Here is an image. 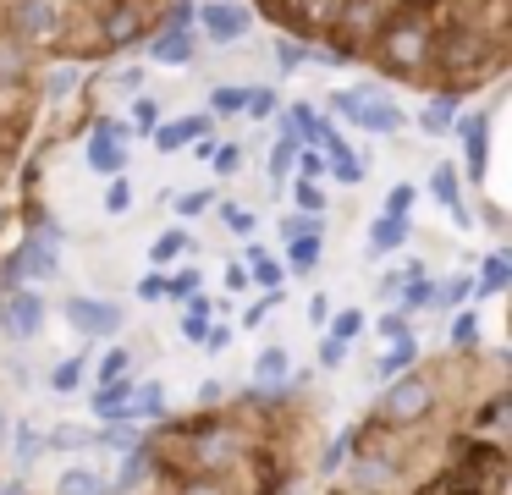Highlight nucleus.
Here are the masks:
<instances>
[{"label": "nucleus", "instance_id": "nucleus-1", "mask_svg": "<svg viewBox=\"0 0 512 495\" xmlns=\"http://www.w3.org/2000/svg\"><path fill=\"white\" fill-rule=\"evenodd\" d=\"M292 39L320 44L325 61H369L375 39L397 22L441 33L435 94H474L512 61V0H254Z\"/></svg>", "mask_w": 512, "mask_h": 495}, {"label": "nucleus", "instance_id": "nucleus-2", "mask_svg": "<svg viewBox=\"0 0 512 495\" xmlns=\"http://www.w3.org/2000/svg\"><path fill=\"white\" fill-rule=\"evenodd\" d=\"M397 385H386V396L375 402V424L380 429H397V435H413V429L424 424V418L435 413V402H441V391H446V363H424V369H402V374H391Z\"/></svg>", "mask_w": 512, "mask_h": 495}, {"label": "nucleus", "instance_id": "nucleus-3", "mask_svg": "<svg viewBox=\"0 0 512 495\" xmlns=\"http://www.w3.org/2000/svg\"><path fill=\"white\" fill-rule=\"evenodd\" d=\"M61 319H67L83 341H105V336L122 330V308L105 303V297H67V303H61Z\"/></svg>", "mask_w": 512, "mask_h": 495}, {"label": "nucleus", "instance_id": "nucleus-4", "mask_svg": "<svg viewBox=\"0 0 512 495\" xmlns=\"http://www.w3.org/2000/svg\"><path fill=\"white\" fill-rule=\"evenodd\" d=\"M45 297L34 292V286H12V292H6V325L0 330H12L17 341H34L39 330H45Z\"/></svg>", "mask_w": 512, "mask_h": 495}, {"label": "nucleus", "instance_id": "nucleus-5", "mask_svg": "<svg viewBox=\"0 0 512 495\" xmlns=\"http://www.w3.org/2000/svg\"><path fill=\"white\" fill-rule=\"evenodd\" d=\"M17 270H23V281H56L61 259H56V242L39 237V231H23V242L12 248Z\"/></svg>", "mask_w": 512, "mask_h": 495}, {"label": "nucleus", "instance_id": "nucleus-6", "mask_svg": "<svg viewBox=\"0 0 512 495\" xmlns=\"http://www.w3.org/2000/svg\"><path fill=\"white\" fill-rule=\"evenodd\" d=\"M347 121H358V127L386 132V138H391V132H402V121H408V116H402L391 99H380L375 88H353V116H347Z\"/></svg>", "mask_w": 512, "mask_h": 495}, {"label": "nucleus", "instance_id": "nucleus-7", "mask_svg": "<svg viewBox=\"0 0 512 495\" xmlns=\"http://www.w3.org/2000/svg\"><path fill=\"white\" fill-rule=\"evenodd\" d=\"M89 165L100 176H122L127 149H122V127H116V121H100V132H94V143H89Z\"/></svg>", "mask_w": 512, "mask_h": 495}, {"label": "nucleus", "instance_id": "nucleus-8", "mask_svg": "<svg viewBox=\"0 0 512 495\" xmlns=\"http://www.w3.org/2000/svg\"><path fill=\"white\" fill-rule=\"evenodd\" d=\"M199 22H204V33H210L215 44H232L237 33H248V11L226 6V0H210V6L199 11Z\"/></svg>", "mask_w": 512, "mask_h": 495}, {"label": "nucleus", "instance_id": "nucleus-9", "mask_svg": "<svg viewBox=\"0 0 512 495\" xmlns=\"http://www.w3.org/2000/svg\"><path fill=\"white\" fill-rule=\"evenodd\" d=\"M133 391H138V385L127 380V374L100 380V391H94V413H100V418H133Z\"/></svg>", "mask_w": 512, "mask_h": 495}, {"label": "nucleus", "instance_id": "nucleus-10", "mask_svg": "<svg viewBox=\"0 0 512 495\" xmlns=\"http://www.w3.org/2000/svg\"><path fill=\"white\" fill-rule=\"evenodd\" d=\"M320 154H325V171H331V176H336V182H342V187H358V182H364V160H358V154L347 149L342 138H331V143H325Z\"/></svg>", "mask_w": 512, "mask_h": 495}, {"label": "nucleus", "instance_id": "nucleus-11", "mask_svg": "<svg viewBox=\"0 0 512 495\" xmlns=\"http://www.w3.org/2000/svg\"><path fill=\"white\" fill-rule=\"evenodd\" d=\"M105 484H111V495H133V490H144V484H149V446H144V440H138V446L127 451L122 473H116V479H105Z\"/></svg>", "mask_w": 512, "mask_h": 495}, {"label": "nucleus", "instance_id": "nucleus-12", "mask_svg": "<svg viewBox=\"0 0 512 495\" xmlns=\"http://www.w3.org/2000/svg\"><path fill=\"white\" fill-rule=\"evenodd\" d=\"M56 495H111V484H105L100 468H89V462H72V468L56 479Z\"/></svg>", "mask_w": 512, "mask_h": 495}, {"label": "nucleus", "instance_id": "nucleus-13", "mask_svg": "<svg viewBox=\"0 0 512 495\" xmlns=\"http://www.w3.org/2000/svg\"><path fill=\"white\" fill-rule=\"evenodd\" d=\"M408 363H419V336H413V330H402V336L375 358V374H380V380H391V374H402Z\"/></svg>", "mask_w": 512, "mask_h": 495}, {"label": "nucleus", "instance_id": "nucleus-14", "mask_svg": "<svg viewBox=\"0 0 512 495\" xmlns=\"http://www.w3.org/2000/svg\"><path fill=\"white\" fill-rule=\"evenodd\" d=\"M210 132V116H182V121H171V127H155V149H188L193 138H204Z\"/></svg>", "mask_w": 512, "mask_h": 495}, {"label": "nucleus", "instance_id": "nucleus-15", "mask_svg": "<svg viewBox=\"0 0 512 495\" xmlns=\"http://www.w3.org/2000/svg\"><path fill=\"white\" fill-rule=\"evenodd\" d=\"M463 149H468V176H485V160H490V127H485V116H468L463 121Z\"/></svg>", "mask_w": 512, "mask_h": 495}, {"label": "nucleus", "instance_id": "nucleus-16", "mask_svg": "<svg viewBox=\"0 0 512 495\" xmlns=\"http://www.w3.org/2000/svg\"><path fill=\"white\" fill-rule=\"evenodd\" d=\"M408 220H391V215H375L369 220V248L375 253H397V248H408Z\"/></svg>", "mask_w": 512, "mask_h": 495}, {"label": "nucleus", "instance_id": "nucleus-17", "mask_svg": "<svg viewBox=\"0 0 512 495\" xmlns=\"http://www.w3.org/2000/svg\"><path fill=\"white\" fill-rule=\"evenodd\" d=\"M287 270L292 275H314V270H320V231L287 237Z\"/></svg>", "mask_w": 512, "mask_h": 495}, {"label": "nucleus", "instance_id": "nucleus-18", "mask_svg": "<svg viewBox=\"0 0 512 495\" xmlns=\"http://www.w3.org/2000/svg\"><path fill=\"white\" fill-rule=\"evenodd\" d=\"M507 286H512V259H507V253H485V270H479L474 292L479 297H496V292H507Z\"/></svg>", "mask_w": 512, "mask_h": 495}, {"label": "nucleus", "instance_id": "nucleus-19", "mask_svg": "<svg viewBox=\"0 0 512 495\" xmlns=\"http://www.w3.org/2000/svg\"><path fill=\"white\" fill-rule=\"evenodd\" d=\"M287 374H292L287 347H281V341H270V347L254 358V385H276V380H287Z\"/></svg>", "mask_w": 512, "mask_h": 495}, {"label": "nucleus", "instance_id": "nucleus-20", "mask_svg": "<svg viewBox=\"0 0 512 495\" xmlns=\"http://www.w3.org/2000/svg\"><path fill=\"white\" fill-rule=\"evenodd\" d=\"M182 253H193V237L182 226L160 231V237L149 242V264H155V270H160V264H171V259H182Z\"/></svg>", "mask_w": 512, "mask_h": 495}, {"label": "nucleus", "instance_id": "nucleus-21", "mask_svg": "<svg viewBox=\"0 0 512 495\" xmlns=\"http://www.w3.org/2000/svg\"><path fill=\"white\" fill-rule=\"evenodd\" d=\"M89 446H105V451H133V446H138L133 418H105V429H100V435H89Z\"/></svg>", "mask_w": 512, "mask_h": 495}, {"label": "nucleus", "instance_id": "nucleus-22", "mask_svg": "<svg viewBox=\"0 0 512 495\" xmlns=\"http://www.w3.org/2000/svg\"><path fill=\"white\" fill-rule=\"evenodd\" d=\"M435 286H441V281H435V275H408V281H402V314H419V308H430L435 303Z\"/></svg>", "mask_w": 512, "mask_h": 495}, {"label": "nucleus", "instance_id": "nucleus-23", "mask_svg": "<svg viewBox=\"0 0 512 495\" xmlns=\"http://www.w3.org/2000/svg\"><path fill=\"white\" fill-rule=\"evenodd\" d=\"M149 50H155V61H171V66H182L193 55V39L182 28H160V39L149 44Z\"/></svg>", "mask_w": 512, "mask_h": 495}, {"label": "nucleus", "instance_id": "nucleus-24", "mask_svg": "<svg viewBox=\"0 0 512 495\" xmlns=\"http://www.w3.org/2000/svg\"><path fill=\"white\" fill-rule=\"evenodd\" d=\"M166 413H171V402H166V385L160 380H149L133 391V418H166Z\"/></svg>", "mask_w": 512, "mask_h": 495}, {"label": "nucleus", "instance_id": "nucleus-25", "mask_svg": "<svg viewBox=\"0 0 512 495\" xmlns=\"http://www.w3.org/2000/svg\"><path fill=\"white\" fill-rule=\"evenodd\" d=\"M364 330H369L364 308H336V319H325V336H336V341H358Z\"/></svg>", "mask_w": 512, "mask_h": 495}, {"label": "nucleus", "instance_id": "nucleus-26", "mask_svg": "<svg viewBox=\"0 0 512 495\" xmlns=\"http://www.w3.org/2000/svg\"><path fill=\"white\" fill-rule=\"evenodd\" d=\"M248 281L265 286V292H270V286H281V264L270 259L265 248H248Z\"/></svg>", "mask_w": 512, "mask_h": 495}, {"label": "nucleus", "instance_id": "nucleus-27", "mask_svg": "<svg viewBox=\"0 0 512 495\" xmlns=\"http://www.w3.org/2000/svg\"><path fill=\"white\" fill-rule=\"evenodd\" d=\"M452 110H457V94H430V105H424V132H446L452 127Z\"/></svg>", "mask_w": 512, "mask_h": 495}, {"label": "nucleus", "instance_id": "nucleus-28", "mask_svg": "<svg viewBox=\"0 0 512 495\" xmlns=\"http://www.w3.org/2000/svg\"><path fill=\"white\" fill-rule=\"evenodd\" d=\"M468 297H474V275H452V281L435 286V303L430 308H457V303H468Z\"/></svg>", "mask_w": 512, "mask_h": 495}, {"label": "nucleus", "instance_id": "nucleus-29", "mask_svg": "<svg viewBox=\"0 0 512 495\" xmlns=\"http://www.w3.org/2000/svg\"><path fill=\"white\" fill-rule=\"evenodd\" d=\"M6 440H12V451H17V462H23V468L39 457V451H45V435H39L34 424H17V435H6Z\"/></svg>", "mask_w": 512, "mask_h": 495}, {"label": "nucleus", "instance_id": "nucleus-30", "mask_svg": "<svg viewBox=\"0 0 512 495\" xmlns=\"http://www.w3.org/2000/svg\"><path fill=\"white\" fill-rule=\"evenodd\" d=\"M430 193L441 198L446 209H457V204H463V193H457V171H452V165H435V176H430Z\"/></svg>", "mask_w": 512, "mask_h": 495}, {"label": "nucleus", "instance_id": "nucleus-31", "mask_svg": "<svg viewBox=\"0 0 512 495\" xmlns=\"http://www.w3.org/2000/svg\"><path fill=\"white\" fill-rule=\"evenodd\" d=\"M210 209H215V193H210V187H193V193L177 198V215H182V220H199V215H210Z\"/></svg>", "mask_w": 512, "mask_h": 495}, {"label": "nucleus", "instance_id": "nucleus-32", "mask_svg": "<svg viewBox=\"0 0 512 495\" xmlns=\"http://www.w3.org/2000/svg\"><path fill=\"white\" fill-rule=\"evenodd\" d=\"M78 385H83V358H67V363H56V374H50V391L72 396Z\"/></svg>", "mask_w": 512, "mask_h": 495}, {"label": "nucleus", "instance_id": "nucleus-33", "mask_svg": "<svg viewBox=\"0 0 512 495\" xmlns=\"http://www.w3.org/2000/svg\"><path fill=\"white\" fill-rule=\"evenodd\" d=\"M292 204H298L303 215H320V209H325V193L309 182V176H298V182H292Z\"/></svg>", "mask_w": 512, "mask_h": 495}, {"label": "nucleus", "instance_id": "nucleus-34", "mask_svg": "<svg viewBox=\"0 0 512 495\" xmlns=\"http://www.w3.org/2000/svg\"><path fill=\"white\" fill-rule=\"evenodd\" d=\"M452 347H457V352H474V347H479V319H474V314H457V319H452Z\"/></svg>", "mask_w": 512, "mask_h": 495}, {"label": "nucleus", "instance_id": "nucleus-35", "mask_svg": "<svg viewBox=\"0 0 512 495\" xmlns=\"http://www.w3.org/2000/svg\"><path fill=\"white\" fill-rule=\"evenodd\" d=\"M215 209H221V220L237 231V237H248V231H254V209H248V204H221V198H215Z\"/></svg>", "mask_w": 512, "mask_h": 495}, {"label": "nucleus", "instance_id": "nucleus-36", "mask_svg": "<svg viewBox=\"0 0 512 495\" xmlns=\"http://www.w3.org/2000/svg\"><path fill=\"white\" fill-rule=\"evenodd\" d=\"M413 198H419V193H413L408 182H402V187H391V193H386V209H380V215H391V220H408V215H413Z\"/></svg>", "mask_w": 512, "mask_h": 495}, {"label": "nucleus", "instance_id": "nucleus-37", "mask_svg": "<svg viewBox=\"0 0 512 495\" xmlns=\"http://www.w3.org/2000/svg\"><path fill=\"white\" fill-rule=\"evenodd\" d=\"M292 160H298V138H292V132H287V138L276 143V154H270V176H276V182H281V176L292 171Z\"/></svg>", "mask_w": 512, "mask_h": 495}, {"label": "nucleus", "instance_id": "nucleus-38", "mask_svg": "<svg viewBox=\"0 0 512 495\" xmlns=\"http://www.w3.org/2000/svg\"><path fill=\"white\" fill-rule=\"evenodd\" d=\"M127 209H133V187L116 176V182L105 187V215H127Z\"/></svg>", "mask_w": 512, "mask_h": 495}, {"label": "nucleus", "instance_id": "nucleus-39", "mask_svg": "<svg viewBox=\"0 0 512 495\" xmlns=\"http://www.w3.org/2000/svg\"><path fill=\"white\" fill-rule=\"evenodd\" d=\"M402 330H408V314H402V308H386V314L375 319V336H380V341H397Z\"/></svg>", "mask_w": 512, "mask_h": 495}, {"label": "nucleus", "instance_id": "nucleus-40", "mask_svg": "<svg viewBox=\"0 0 512 495\" xmlns=\"http://www.w3.org/2000/svg\"><path fill=\"white\" fill-rule=\"evenodd\" d=\"M127 369H133V352H127V347H111L100 358V380H116V374H127Z\"/></svg>", "mask_w": 512, "mask_h": 495}, {"label": "nucleus", "instance_id": "nucleus-41", "mask_svg": "<svg viewBox=\"0 0 512 495\" xmlns=\"http://www.w3.org/2000/svg\"><path fill=\"white\" fill-rule=\"evenodd\" d=\"M347 347H353V341L325 336V341H320V369H342V363H347Z\"/></svg>", "mask_w": 512, "mask_h": 495}, {"label": "nucleus", "instance_id": "nucleus-42", "mask_svg": "<svg viewBox=\"0 0 512 495\" xmlns=\"http://www.w3.org/2000/svg\"><path fill=\"white\" fill-rule=\"evenodd\" d=\"M215 171H221V176H237V171H243V143H226V149H215Z\"/></svg>", "mask_w": 512, "mask_h": 495}, {"label": "nucleus", "instance_id": "nucleus-43", "mask_svg": "<svg viewBox=\"0 0 512 495\" xmlns=\"http://www.w3.org/2000/svg\"><path fill=\"white\" fill-rule=\"evenodd\" d=\"M243 110H248V116H270V110H276V94H270V88H254V94H243Z\"/></svg>", "mask_w": 512, "mask_h": 495}, {"label": "nucleus", "instance_id": "nucleus-44", "mask_svg": "<svg viewBox=\"0 0 512 495\" xmlns=\"http://www.w3.org/2000/svg\"><path fill=\"white\" fill-rule=\"evenodd\" d=\"M270 308H281V286H270V292H265V297H259V303H254V308H248V314H243V325H248V330H254V325H259V319H265V314H270Z\"/></svg>", "mask_w": 512, "mask_h": 495}, {"label": "nucleus", "instance_id": "nucleus-45", "mask_svg": "<svg viewBox=\"0 0 512 495\" xmlns=\"http://www.w3.org/2000/svg\"><path fill=\"white\" fill-rule=\"evenodd\" d=\"M193 286H204V275H199V270H177V275H166V292H171V297H188Z\"/></svg>", "mask_w": 512, "mask_h": 495}, {"label": "nucleus", "instance_id": "nucleus-46", "mask_svg": "<svg viewBox=\"0 0 512 495\" xmlns=\"http://www.w3.org/2000/svg\"><path fill=\"white\" fill-rule=\"evenodd\" d=\"M138 297H144V303H166V297H171L166 292V275H160V270L144 275V281H138Z\"/></svg>", "mask_w": 512, "mask_h": 495}, {"label": "nucleus", "instance_id": "nucleus-47", "mask_svg": "<svg viewBox=\"0 0 512 495\" xmlns=\"http://www.w3.org/2000/svg\"><path fill=\"white\" fill-rule=\"evenodd\" d=\"M303 231H320V226H314V215H303V209H298V215H281V242L303 237Z\"/></svg>", "mask_w": 512, "mask_h": 495}, {"label": "nucleus", "instance_id": "nucleus-48", "mask_svg": "<svg viewBox=\"0 0 512 495\" xmlns=\"http://www.w3.org/2000/svg\"><path fill=\"white\" fill-rule=\"evenodd\" d=\"M347 451H353V435H342L331 451H325V457H320V473H336V468L347 462Z\"/></svg>", "mask_w": 512, "mask_h": 495}, {"label": "nucleus", "instance_id": "nucleus-49", "mask_svg": "<svg viewBox=\"0 0 512 495\" xmlns=\"http://www.w3.org/2000/svg\"><path fill=\"white\" fill-rule=\"evenodd\" d=\"M292 165H298L309 182H314V176H325V154L320 149H298V160H292Z\"/></svg>", "mask_w": 512, "mask_h": 495}, {"label": "nucleus", "instance_id": "nucleus-50", "mask_svg": "<svg viewBox=\"0 0 512 495\" xmlns=\"http://www.w3.org/2000/svg\"><path fill=\"white\" fill-rule=\"evenodd\" d=\"M199 347H204V352H226V347H232V325H210Z\"/></svg>", "mask_w": 512, "mask_h": 495}, {"label": "nucleus", "instance_id": "nucleus-51", "mask_svg": "<svg viewBox=\"0 0 512 495\" xmlns=\"http://www.w3.org/2000/svg\"><path fill=\"white\" fill-rule=\"evenodd\" d=\"M193 402H199V407H221V402H226V385H221V380H204Z\"/></svg>", "mask_w": 512, "mask_h": 495}, {"label": "nucleus", "instance_id": "nucleus-52", "mask_svg": "<svg viewBox=\"0 0 512 495\" xmlns=\"http://www.w3.org/2000/svg\"><path fill=\"white\" fill-rule=\"evenodd\" d=\"M210 105L221 110V116H232V110H243V88H221V94H215Z\"/></svg>", "mask_w": 512, "mask_h": 495}, {"label": "nucleus", "instance_id": "nucleus-53", "mask_svg": "<svg viewBox=\"0 0 512 495\" xmlns=\"http://www.w3.org/2000/svg\"><path fill=\"white\" fill-rule=\"evenodd\" d=\"M133 116H138V127H144V132H155L160 127V105H155V99H138V105H133Z\"/></svg>", "mask_w": 512, "mask_h": 495}, {"label": "nucleus", "instance_id": "nucleus-54", "mask_svg": "<svg viewBox=\"0 0 512 495\" xmlns=\"http://www.w3.org/2000/svg\"><path fill=\"white\" fill-rule=\"evenodd\" d=\"M182 303H188V314H204V319L215 314V303H210V297H204V286H193V292L182 297Z\"/></svg>", "mask_w": 512, "mask_h": 495}, {"label": "nucleus", "instance_id": "nucleus-55", "mask_svg": "<svg viewBox=\"0 0 512 495\" xmlns=\"http://www.w3.org/2000/svg\"><path fill=\"white\" fill-rule=\"evenodd\" d=\"M309 319H314V325H325V319H331V292H314L309 297Z\"/></svg>", "mask_w": 512, "mask_h": 495}, {"label": "nucleus", "instance_id": "nucleus-56", "mask_svg": "<svg viewBox=\"0 0 512 495\" xmlns=\"http://www.w3.org/2000/svg\"><path fill=\"white\" fill-rule=\"evenodd\" d=\"M204 330H210V319H204V314H182V336H188V341H204Z\"/></svg>", "mask_w": 512, "mask_h": 495}, {"label": "nucleus", "instance_id": "nucleus-57", "mask_svg": "<svg viewBox=\"0 0 512 495\" xmlns=\"http://www.w3.org/2000/svg\"><path fill=\"white\" fill-rule=\"evenodd\" d=\"M248 286V264H226V292H243Z\"/></svg>", "mask_w": 512, "mask_h": 495}, {"label": "nucleus", "instance_id": "nucleus-58", "mask_svg": "<svg viewBox=\"0 0 512 495\" xmlns=\"http://www.w3.org/2000/svg\"><path fill=\"white\" fill-rule=\"evenodd\" d=\"M402 281H408V270L386 275V281H380V297H397V292H402Z\"/></svg>", "mask_w": 512, "mask_h": 495}, {"label": "nucleus", "instance_id": "nucleus-59", "mask_svg": "<svg viewBox=\"0 0 512 495\" xmlns=\"http://www.w3.org/2000/svg\"><path fill=\"white\" fill-rule=\"evenodd\" d=\"M276 55H281V66H298V61H303V50H298V44H281Z\"/></svg>", "mask_w": 512, "mask_h": 495}, {"label": "nucleus", "instance_id": "nucleus-60", "mask_svg": "<svg viewBox=\"0 0 512 495\" xmlns=\"http://www.w3.org/2000/svg\"><path fill=\"white\" fill-rule=\"evenodd\" d=\"M6 435H12V413L0 407V451H6Z\"/></svg>", "mask_w": 512, "mask_h": 495}, {"label": "nucleus", "instance_id": "nucleus-61", "mask_svg": "<svg viewBox=\"0 0 512 495\" xmlns=\"http://www.w3.org/2000/svg\"><path fill=\"white\" fill-rule=\"evenodd\" d=\"M6 495H34V490H28V479H17V484H12V490H6Z\"/></svg>", "mask_w": 512, "mask_h": 495}, {"label": "nucleus", "instance_id": "nucleus-62", "mask_svg": "<svg viewBox=\"0 0 512 495\" xmlns=\"http://www.w3.org/2000/svg\"><path fill=\"white\" fill-rule=\"evenodd\" d=\"M0 325H6V286H0Z\"/></svg>", "mask_w": 512, "mask_h": 495}]
</instances>
